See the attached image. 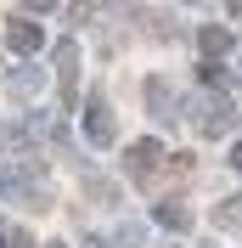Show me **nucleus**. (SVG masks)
<instances>
[{
	"label": "nucleus",
	"mask_w": 242,
	"mask_h": 248,
	"mask_svg": "<svg viewBox=\"0 0 242 248\" xmlns=\"http://www.w3.org/2000/svg\"><path fill=\"white\" fill-rule=\"evenodd\" d=\"M6 40H12L17 57H34V51L45 46V29H40V23H29L23 12H12V34H6Z\"/></svg>",
	"instance_id": "nucleus-2"
},
{
	"label": "nucleus",
	"mask_w": 242,
	"mask_h": 248,
	"mask_svg": "<svg viewBox=\"0 0 242 248\" xmlns=\"http://www.w3.org/2000/svg\"><path fill=\"white\" fill-rule=\"evenodd\" d=\"M192 124L203 130V136H226L231 130V108L220 102V96H203V102L192 108Z\"/></svg>",
	"instance_id": "nucleus-1"
},
{
	"label": "nucleus",
	"mask_w": 242,
	"mask_h": 248,
	"mask_svg": "<svg viewBox=\"0 0 242 248\" xmlns=\"http://www.w3.org/2000/svg\"><path fill=\"white\" fill-rule=\"evenodd\" d=\"M169 175H175V181H186V175H192V153H175V158H169Z\"/></svg>",
	"instance_id": "nucleus-8"
},
{
	"label": "nucleus",
	"mask_w": 242,
	"mask_h": 248,
	"mask_svg": "<svg viewBox=\"0 0 242 248\" xmlns=\"http://www.w3.org/2000/svg\"><path fill=\"white\" fill-rule=\"evenodd\" d=\"M85 136H91V147H107L113 141V113H107L102 96H91V108H85Z\"/></svg>",
	"instance_id": "nucleus-3"
},
{
	"label": "nucleus",
	"mask_w": 242,
	"mask_h": 248,
	"mask_svg": "<svg viewBox=\"0 0 242 248\" xmlns=\"http://www.w3.org/2000/svg\"><path fill=\"white\" fill-rule=\"evenodd\" d=\"M231 170H242V147H237V153H231Z\"/></svg>",
	"instance_id": "nucleus-11"
},
{
	"label": "nucleus",
	"mask_w": 242,
	"mask_h": 248,
	"mask_svg": "<svg viewBox=\"0 0 242 248\" xmlns=\"http://www.w3.org/2000/svg\"><path fill=\"white\" fill-rule=\"evenodd\" d=\"M51 248H68V243H51Z\"/></svg>",
	"instance_id": "nucleus-12"
},
{
	"label": "nucleus",
	"mask_w": 242,
	"mask_h": 248,
	"mask_svg": "<svg viewBox=\"0 0 242 248\" xmlns=\"http://www.w3.org/2000/svg\"><path fill=\"white\" fill-rule=\"evenodd\" d=\"M34 85H40V68H17V74H12V91L17 96H29Z\"/></svg>",
	"instance_id": "nucleus-7"
},
{
	"label": "nucleus",
	"mask_w": 242,
	"mask_h": 248,
	"mask_svg": "<svg viewBox=\"0 0 242 248\" xmlns=\"http://www.w3.org/2000/svg\"><path fill=\"white\" fill-rule=\"evenodd\" d=\"M158 220H164L169 232H192V209H186L181 198H164V203H158Z\"/></svg>",
	"instance_id": "nucleus-5"
},
{
	"label": "nucleus",
	"mask_w": 242,
	"mask_h": 248,
	"mask_svg": "<svg viewBox=\"0 0 242 248\" xmlns=\"http://www.w3.org/2000/svg\"><path fill=\"white\" fill-rule=\"evenodd\" d=\"M158 158H164V147H158V141H136V147H130V153H124V164H130V175H141V181H147L152 175V164H158Z\"/></svg>",
	"instance_id": "nucleus-4"
},
{
	"label": "nucleus",
	"mask_w": 242,
	"mask_h": 248,
	"mask_svg": "<svg viewBox=\"0 0 242 248\" xmlns=\"http://www.w3.org/2000/svg\"><path fill=\"white\" fill-rule=\"evenodd\" d=\"M197 46H203V57H226V51H231V29H203V34H197Z\"/></svg>",
	"instance_id": "nucleus-6"
},
{
	"label": "nucleus",
	"mask_w": 242,
	"mask_h": 248,
	"mask_svg": "<svg viewBox=\"0 0 242 248\" xmlns=\"http://www.w3.org/2000/svg\"><path fill=\"white\" fill-rule=\"evenodd\" d=\"M6 248H34V237L29 232H6Z\"/></svg>",
	"instance_id": "nucleus-10"
},
{
	"label": "nucleus",
	"mask_w": 242,
	"mask_h": 248,
	"mask_svg": "<svg viewBox=\"0 0 242 248\" xmlns=\"http://www.w3.org/2000/svg\"><path fill=\"white\" fill-rule=\"evenodd\" d=\"M197 79H203V85H220V79H226V68H220V62H203V68H197Z\"/></svg>",
	"instance_id": "nucleus-9"
}]
</instances>
